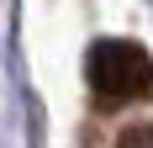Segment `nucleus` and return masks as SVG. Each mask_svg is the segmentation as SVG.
<instances>
[{"label":"nucleus","instance_id":"obj_1","mask_svg":"<svg viewBox=\"0 0 153 148\" xmlns=\"http://www.w3.org/2000/svg\"><path fill=\"white\" fill-rule=\"evenodd\" d=\"M85 79L100 106H132L153 90V58L132 37H100L85 53Z\"/></svg>","mask_w":153,"mask_h":148},{"label":"nucleus","instance_id":"obj_2","mask_svg":"<svg viewBox=\"0 0 153 148\" xmlns=\"http://www.w3.org/2000/svg\"><path fill=\"white\" fill-rule=\"evenodd\" d=\"M116 148H153V122H132V127L116 138Z\"/></svg>","mask_w":153,"mask_h":148}]
</instances>
